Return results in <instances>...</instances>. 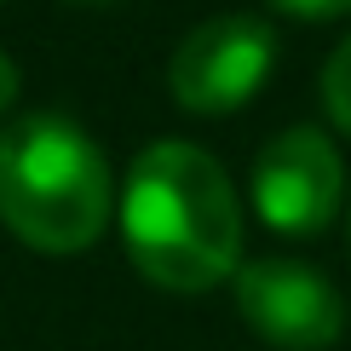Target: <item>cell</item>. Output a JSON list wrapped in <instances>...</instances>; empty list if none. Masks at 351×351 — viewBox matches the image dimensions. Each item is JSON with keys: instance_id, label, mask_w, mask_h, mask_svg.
Here are the masks:
<instances>
[{"instance_id": "6da1fadb", "label": "cell", "mask_w": 351, "mask_h": 351, "mask_svg": "<svg viewBox=\"0 0 351 351\" xmlns=\"http://www.w3.org/2000/svg\"><path fill=\"white\" fill-rule=\"evenodd\" d=\"M121 237L133 265L179 294L237 276L242 208L225 167L179 138L150 144L121 184Z\"/></svg>"}, {"instance_id": "7a4b0ae2", "label": "cell", "mask_w": 351, "mask_h": 351, "mask_svg": "<svg viewBox=\"0 0 351 351\" xmlns=\"http://www.w3.org/2000/svg\"><path fill=\"white\" fill-rule=\"evenodd\" d=\"M0 219L40 254H75L110 219V162L64 115H23L0 133Z\"/></svg>"}, {"instance_id": "3957f363", "label": "cell", "mask_w": 351, "mask_h": 351, "mask_svg": "<svg viewBox=\"0 0 351 351\" xmlns=\"http://www.w3.org/2000/svg\"><path fill=\"white\" fill-rule=\"evenodd\" d=\"M271 64H276V35L259 18L225 12V18L196 23L173 47L167 86H173V98L184 110L225 115V110H237V104H247L259 93V81L271 75Z\"/></svg>"}, {"instance_id": "277c9868", "label": "cell", "mask_w": 351, "mask_h": 351, "mask_svg": "<svg viewBox=\"0 0 351 351\" xmlns=\"http://www.w3.org/2000/svg\"><path fill=\"white\" fill-rule=\"evenodd\" d=\"M340 150L317 127H288L254 162V208L282 237H317L340 208Z\"/></svg>"}, {"instance_id": "5b68a950", "label": "cell", "mask_w": 351, "mask_h": 351, "mask_svg": "<svg viewBox=\"0 0 351 351\" xmlns=\"http://www.w3.org/2000/svg\"><path fill=\"white\" fill-rule=\"evenodd\" d=\"M237 305L265 334L271 346L288 351H323L346 328V300L334 294L323 271L300 265V259H254L237 271Z\"/></svg>"}, {"instance_id": "8992f818", "label": "cell", "mask_w": 351, "mask_h": 351, "mask_svg": "<svg viewBox=\"0 0 351 351\" xmlns=\"http://www.w3.org/2000/svg\"><path fill=\"white\" fill-rule=\"evenodd\" d=\"M323 104H328V115L351 133V35L334 47V58L323 64Z\"/></svg>"}, {"instance_id": "52a82bcc", "label": "cell", "mask_w": 351, "mask_h": 351, "mask_svg": "<svg viewBox=\"0 0 351 351\" xmlns=\"http://www.w3.org/2000/svg\"><path fill=\"white\" fill-rule=\"evenodd\" d=\"M276 6L300 18H334V12H351V0H276Z\"/></svg>"}, {"instance_id": "ba28073f", "label": "cell", "mask_w": 351, "mask_h": 351, "mask_svg": "<svg viewBox=\"0 0 351 351\" xmlns=\"http://www.w3.org/2000/svg\"><path fill=\"white\" fill-rule=\"evenodd\" d=\"M12 98H18V64H12V58L0 52V110H6Z\"/></svg>"}]
</instances>
